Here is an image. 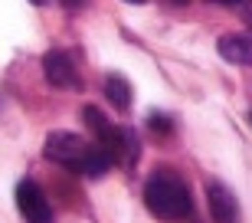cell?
<instances>
[{"label": "cell", "instance_id": "cell-4", "mask_svg": "<svg viewBox=\"0 0 252 223\" xmlns=\"http://www.w3.org/2000/svg\"><path fill=\"white\" fill-rule=\"evenodd\" d=\"M43 73H46V79L56 85V89H72V92L82 89L79 66H75V59L69 53H63V49H53V53L43 56Z\"/></svg>", "mask_w": 252, "mask_h": 223}, {"label": "cell", "instance_id": "cell-2", "mask_svg": "<svg viewBox=\"0 0 252 223\" xmlns=\"http://www.w3.org/2000/svg\"><path fill=\"white\" fill-rule=\"evenodd\" d=\"M43 154L49 161L75 171V174H85V161L92 154V145L82 141L79 135H72V131H53L46 138V145H43Z\"/></svg>", "mask_w": 252, "mask_h": 223}, {"label": "cell", "instance_id": "cell-11", "mask_svg": "<svg viewBox=\"0 0 252 223\" xmlns=\"http://www.w3.org/2000/svg\"><path fill=\"white\" fill-rule=\"evenodd\" d=\"M63 3H65V7H82L85 0H63Z\"/></svg>", "mask_w": 252, "mask_h": 223}, {"label": "cell", "instance_id": "cell-9", "mask_svg": "<svg viewBox=\"0 0 252 223\" xmlns=\"http://www.w3.org/2000/svg\"><path fill=\"white\" fill-rule=\"evenodd\" d=\"M210 3H216V7H246L249 0H210Z\"/></svg>", "mask_w": 252, "mask_h": 223}, {"label": "cell", "instance_id": "cell-5", "mask_svg": "<svg viewBox=\"0 0 252 223\" xmlns=\"http://www.w3.org/2000/svg\"><path fill=\"white\" fill-rule=\"evenodd\" d=\"M206 204H210L213 223H239V200L226 184H220V181L206 184Z\"/></svg>", "mask_w": 252, "mask_h": 223}, {"label": "cell", "instance_id": "cell-13", "mask_svg": "<svg viewBox=\"0 0 252 223\" xmlns=\"http://www.w3.org/2000/svg\"><path fill=\"white\" fill-rule=\"evenodd\" d=\"M30 3H36V7H39V3H46V0H30Z\"/></svg>", "mask_w": 252, "mask_h": 223}, {"label": "cell", "instance_id": "cell-3", "mask_svg": "<svg viewBox=\"0 0 252 223\" xmlns=\"http://www.w3.org/2000/svg\"><path fill=\"white\" fill-rule=\"evenodd\" d=\"M13 197H17V207L27 223H53V207L36 181H20Z\"/></svg>", "mask_w": 252, "mask_h": 223}, {"label": "cell", "instance_id": "cell-10", "mask_svg": "<svg viewBox=\"0 0 252 223\" xmlns=\"http://www.w3.org/2000/svg\"><path fill=\"white\" fill-rule=\"evenodd\" d=\"M243 20H246V23H249V27H252V0H249V3H246V7H243Z\"/></svg>", "mask_w": 252, "mask_h": 223}, {"label": "cell", "instance_id": "cell-15", "mask_svg": "<svg viewBox=\"0 0 252 223\" xmlns=\"http://www.w3.org/2000/svg\"><path fill=\"white\" fill-rule=\"evenodd\" d=\"M249 121H252V115H249Z\"/></svg>", "mask_w": 252, "mask_h": 223}, {"label": "cell", "instance_id": "cell-1", "mask_svg": "<svg viewBox=\"0 0 252 223\" xmlns=\"http://www.w3.org/2000/svg\"><path fill=\"white\" fill-rule=\"evenodd\" d=\"M144 204L158 220L174 223L190 217L193 210V200H190V190L184 184V177L174 174V171H154L144 184Z\"/></svg>", "mask_w": 252, "mask_h": 223}, {"label": "cell", "instance_id": "cell-7", "mask_svg": "<svg viewBox=\"0 0 252 223\" xmlns=\"http://www.w3.org/2000/svg\"><path fill=\"white\" fill-rule=\"evenodd\" d=\"M105 95H108V102L115 109H128L131 105V82L125 75H108L105 79Z\"/></svg>", "mask_w": 252, "mask_h": 223}, {"label": "cell", "instance_id": "cell-14", "mask_svg": "<svg viewBox=\"0 0 252 223\" xmlns=\"http://www.w3.org/2000/svg\"><path fill=\"white\" fill-rule=\"evenodd\" d=\"M128 3H144V0H128Z\"/></svg>", "mask_w": 252, "mask_h": 223}, {"label": "cell", "instance_id": "cell-12", "mask_svg": "<svg viewBox=\"0 0 252 223\" xmlns=\"http://www.w3.org/2000/svg\"><path fill=\"white\" fill-rule=\"evenodd\" d=\"M167 3H174V7H184V3H190V0H167Z\"/></svg>", "mask_w": 252, "mask_h": 223}, {"label": "cell", "instance_id": "cell-8", "mask_svg": "<svg viewBox=\"0 0 252 223\" xmlns=\"http://www.w3.org/2000/svg\"><path fill=\"white\" fill-rule=\"evenodd\" d=\"M148 128L154 131V135H170V131H174V118L154 112V115H148Z\"/></svg>", "mask_w": 252, "mask_h": 223}, {"label": "cell", "instance_id": "cell-6", "mask_svg": "<svg viewBox=\"0 0 252 223\" xmlns=\"http://www.w3.org/2000/svg\"><path fill=\"white\" fill-rule=\"evenodd\" d=\"M216 49H220V56L226 63L252 66V37H220Z\"/></svg>", "mask_w": 252, "mask_h": 223}]
</instances>
